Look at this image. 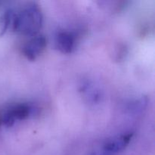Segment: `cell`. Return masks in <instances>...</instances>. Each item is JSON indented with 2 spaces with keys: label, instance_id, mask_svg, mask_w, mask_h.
Masks as SVG:
<instances>
[{
  "label": "cell",
  "instance_id": "cell-2",
  "mask_svg": "<svg viewBox=\"0 0 155 155\" xmlns=\"http://www.w3.org/2000/svg\"><path fill=\"white\" fill-rule=\"evenodd\" d=\"M36 109L31 104H18L5 109L0 114V123L5 127H12L17 121L23 120L35 113Z\"/></svg>",
  "mask_w": 155,
  "mask_h": 155
},
{
  "label": "cell",
  "instance_id": "cell-1",
  "mask_svg": "<svg viewBox=\"0 0 155 155\" xmlns=\"http://www.w3.org/2000/svg\"><path fill=\"white\" fill-rule=\"evenodd\" d=\"M42 16L37 6L31 5L15 14L12 27L15 31L24 35H35L40 29Z\"/></svg>",
  "mask_w": 155,
  "mask_h": 155
},
{
  "label": "cell",
  "instance_id": "cell-6",
  "mask_svg": "<svg viewBox=\"0 0 155 155\" xmlns=\"http://www.w3.org/2000/svg\"><path fill=\"white\" fill-rule=\"evenodd\" d=\"M15 13L13 11L8 10L0 17V36H2L10 26H12Z\"/></svg>",
  "mask_w": 155,
  "mask_h": 155
},
{
  "label": "cell",
  "instance_id": "cell-5",
  "mask_svg": "<svg viewBox=\"0 0 155 155\" xmlns=\"http://www.w3.org/2000/svg\"><path fill=\"white\" fill-rule=\"evenodd\" d=\"M56 45L58 48L63 53H71L76 45L75 35L70 32L59 33L56 37Z\"/></svg>",
  "mask_w": 155,
  "mask_h": 155
},
{
  "label": "cell",
  "instance_id": "cell-4",
  "mask_svg": "<svg viewBox=\"0 0 155 155\" xmlns=\"http://www.w3.org/2000/svg\"><path fill=\"white\" fill-rule=\"evenodd\" d=\"M132 137H133V134L129 133V134L123 135L119 137L114 138L112 140L109 141L104 145L101 154L100 155L112 154L122 151L130 143Z\"/></svg>",
  "mask_w": 155,
  "mask_h": 155
},
{
  "label": "cell",
  "instance_id": "cell-3",
  "mask_svg": "<svg viewBox=\"0 0 155 155\" xmlns=\"http://www.w3.org/2000/svg\"><path fill=\"white\" fill-rule=\"evenodd\" d=\"M46 46V39L43 36L32 38L23 47V53L29 60H35L42 54Z\"/></svg>",
  "mask_w": 155,
  "mask_h": 155
}]
</instances>
